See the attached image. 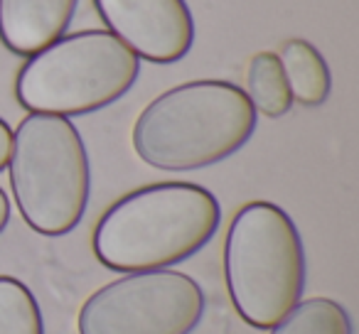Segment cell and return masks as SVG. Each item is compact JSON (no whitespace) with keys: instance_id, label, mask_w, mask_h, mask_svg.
I'll use <instances>...</instances> for the list:
<instances>
[{"instance_id":"1","label":"cell","mask_w":359,"mask_h":334,"mask_svg":"<svg viewBox=\"0 0 359 334\" xmlns=\"http://www.w3.org/2000/svg\"><path fill=\"white\" fill-rule=\"evenodd\" d=\"M259 113L231 81L200 79L168 89L133 123L130 143L145 165L165 172L210 167L241 150Z\"/></svg>"},{"instance_id":"2","label":"cell","mask_w":359,"mask_h":334,"mask_svg":"<svg viewBox=\"0 0 359 334\" xmlns=\"http://www.w3.org/2000/svg\"><path fill=\"white\" fill-rule=\"evenodd\" d=\"M219 202L192 182H158L128 192L94 229V253L109 270H163L195 256L219 229Z\"/></svg>"},{"instance_id":"3","label":"cell","mask_w":359,"mask_h":334,"mask_svg":"<svg viewBox=\"0 0 359 334\" xmlns=\"http://www.w3.org/2000/svg\"><path fill=\"white\" fill-rule=\"evenodd\" d=\"M224 278L236 312L256 329H271L300 302L305 249L288 211L273 202L236 211L224 239Z\"/></svg>"},{"instance_id":"4","label":"cell","mask_w":359,"mask_h":334,"mask_svg":"<svg viewBox=\"0 0 359 334\" xmlns=\"http://www.w3.org/2000/svg\"><path fill=\"white\" fill-rule=\"evenodd\" d=\"M11 190L25 224L42 236H65L89 204V153L65 116L30 113L18 123L8 158Z\"/></svg>"},{"instance_id":"5","label":"cell","mask_w":359,"mask_h":334,"mask_svg":"<svg viewBox=\"0 0 359 334\" xmlns=\"http://www.w3.org/2000/svg\"><path fill=\"white\" fill-rule=\"evenodd\" d=\"M140 60L109 30L62 35L32 55L15 81V96L30 113L84 116L128 94Z\"/></svg>"},{"instance_id":"6","label":"cell","mask_w":359,"mask_h":334,"mask_svg":"<svg viewBox=\"0 0 359 334\" xmlns=\"http://www.w3.org/2000/svg\"><path fill=\"white\" fill-rule=\"evenodd\" d=\"M205 314L200 283L180 270H140L99 288L79 309V334H190Z\"/></svg>"},{"instance_id":"7","label":"cell","mask_w":359,"mask_h":334,"mask_svg":"<svg viewBox=\"0 0 359 334\" xmlns=\"http://www.w3.org/2000/svg\"><path fill=\"white\" fill-rule=\"evenodd\" d=\"M101 20L138 60L170 64L190 52L195 20L187 0H94Z\"/></svg>"},{"instance_id":"8","label":"cell","mask_w":359,"mask_h":334,"mask_svg":"<svg viewBox=\"0 0 359 334\" xmlns=\"http://www.w3.org/2000/svg\"><path fill=\"white\" fill-rule=\"evenodd\" d=\"M79 0H0V40L11 52L32 57L69 27Z\"/></svg>"},{"instance_id":"9","label":"cell","mask_w":359,"mask_h":334,"mask_svg":"<svg viewBox=\"0 0 359 334\" xmlns=\"http://www.w3.org/2000/svg\"><path fill=\"white\" fill-rule=\"evenodd\" d=\"M280 67L293 101L300 106H320L330 96V76L325 57L308 40H288L280 47Z\"/></svg>"},{"instance_id":"10","label":"cell","mask_w":359,"mask_h":334,"mask_svg":"<svg viewBox=\"0 0 359 334\" xmlns=\"http://www.w3.org/2000/svg\"><path fill=\"white\" fill-rule=\"evenodd\" d=\"M244 94L249 96L256 113L266 118H280L288 113L293 106V96L276 52H259L251 57L246 67Z\"/></svg>"},{"instance_id":"11","label":"cell","mask_w":359,"mask_h":334,"mask_svg":"<svg viewBox=\"0 0 359 334\" xmlns=\"http://www.w3.org/2000/svg\"><path fill=\"white\" fill-rule=\"evenodd\" d=\"M271 334H352V319L337 300L308 298L273 324Z\"/></svg>"},{"instance_id":"12","label":"cell","mask_w":359,"mask_h":334,"mask_svg":"<svg viewBox=\"0 0 359 334\" xmlns=\"http://www.w3.org/2000/svg\"><path fill=\"white\" fill-rule=\"evenodd\" d=\"M0 334H45L37 298L11 275H0Z\"/></svg>"},{"instance_id":"13","label":"cell","mask_w":359,"mask_h":334,"mask_svg":"<svg viewBox=\"0 0 359 334\" xmlns=\"http://www.w3.org/2000/svg\"><path fill=\"white\" fill-rule=\"evenodd\" d=\"M11 148H13V130L6 120L0 118V172L6 170L8 158H11Z\"/></svg>"},{"instance_id":"14","label":"cell","mask_w":359,"mask_h":334,"mask_svg":"<svg viewBox=\"0 0 359 334\" xmlns=\"http://www.w3.org/2000/svg\"><path fill=\"white\" fill-rule=\"evenodd\" d=\"M8 221H11V200H8V195L0 187V234L6 231Z\"/></svg>"}]
</instances>
